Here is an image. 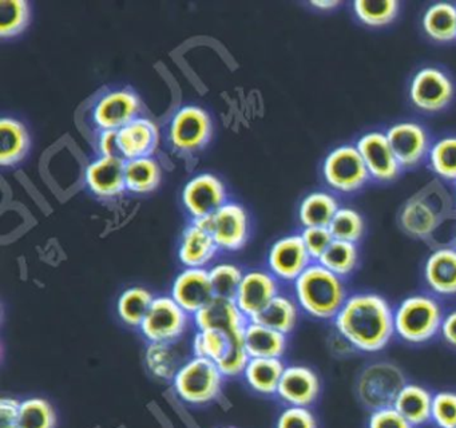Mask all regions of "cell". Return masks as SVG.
<instances>
[{
	"label": "cell",
	"mask_w": 456,
	"mask_h": 428,
	"mask_svg": "<svg viewBox=\"0 0 456 428\" xmlns=\"http://www.w3.org/2000/svg\"><path fill=\"white\" fill-rule=\"evenodd\" d=\"M242 340L252 358H281L287 350V334L255 321L247 324Z\"/></svg>",
	"instance_id": "d4e9b609"
},
{
	"label": "cell",
	"mask_w": 456,
	"mask_h": 428,
	"mask_svg": "<svg viewBox=\"0 0 456 428\" xmlns=\"http://www.w3.org/2000/svg\"><path fill=\"white\" fill-rule=\"evenodd\" d=\"M356 147L372 178L392 181L399 176L402 165L391 149L386 134L379 131L365 134L359 139Z\"/></svg>",
	"instance_id": "e0dca14e"
},
{
	"label": "cell",
	"mask_w": 456,
	"mask_h": 428,
	"mask_svg": "<svg viewBox=\"0 0 456 428\" xmlns=\"http://www.w3.org/2000/svg\"><path fill=\"white\" fill-rule=\"evenodd\" d=\"M140 96L130 88H118L98 99L93 107L92 119L100 131H118L140 117Z\"/></svg>",
	"instance_id": "8fae6325"
},
{
	"label": "cell",
	"mask_w": 456,
	"mask_h": 428,
	"mask_svg": "<svg viewBox=\"0 0 456 428\" xmlns=\"http://www.w3.org/2000/svg\"><path fill=\"white\" fill-rule=\"evenodd\" d=\"M193 320L199 331L220 332L228 337L244 333L245 326L249 323L236 301L224 297H215L193 316Z\"/></svg>",
	"instance_id": "9a60e30c"
},
{
	"label": "cell",
	"mask_w": 456,
	"mask_h": 428,
	"mask_svg": "<svg viewBox=\"0 0 456 428\" xmlns=\"http://www.w3.org/2000/svg\"><path fill=\"white\" fill-rule=\"evenodd\" d=\"M125 168H126V160L121 155H116V157L100 155L87 166L85 173L86 185L97 197H117L126 190Z\"/></svg>",
	"instance_id": "ac0fdd59"
},
{
	"label": "cell",
	"mask_w": 456,
	"mask_h": 428,
	"mask_svg": "<svg viewBox=\"0 0 456 428\" xmlns=\"http://www.w3.org/2000/svg\"><path fill=\"white\" fill-rule=\"evenodd\" d=\"M250 358H252L245 348L242 334H237V336L229 337L228 348L223 358L216 364L224 377H233L244 374Z\"/></svg>",
	"instance_id": "b9f144b4"
},
{
	"label": "cell",
	"mask_w": 456,
	"mask_h": 428,
	"mask_svg": "<svg viewBox=\"0 0 456 428\" xmlns=\"http://www.w3.org/2000/svg\"><path fill=\"white\" fill-rule=\"evenodd\" d=\"M295 296L304 312L320 320L335 318L348 299L341 277L319 262L309 265L295 281Z\"/></svg>",
	"instance_id": "7a4b0ae2"
},
{
	"label": "cell",
	"mask_w": 456,
	"mask_h": 428,
	"mask_svg": "<svg viewBox=\"0 0 456 428\" xmlns=\"http://www.w3.org/2000/svg\"><path fill=\"white\" fill-rule=\"evenodd\" d=\"M228 344L229 337L226 334L215 331H199L191 342V348L196 358H208L217 363L225 353Z\"/></svg>",
	"instance_id": "7bdbcfd3"
},
{
	"label": "cell",
	"mask_w": 456,
	"mask_h": 428,
	"mask_svg": "<svg viewBox=\"0 0 456 428\" xmlns=\"http://www.w3.org/2000/svg\"><path fill=\"white\" fill-rule=\"evenodd\" d=\"M277 428H317L316 417L308 407H288L280 415Z\"/></svg>",
	"instance_id": "bcb514c9"
},
{
	"label": "cell",
	"mask_w": 456,
	"mask_h": 428,
	"mask_svg": "<svg viewBox=\"0 0 456 428\" xmlns=\"http://www.w3.org/2000/svg\"><path fill=\"white\" fill-rule=\"evenodd\" d=\"M338 209V200L332 194L314 192L304 198L298 209V218L304 227H328Z\"/></svg>",
	"instance_id": "4dcf8cb0"
},
{
	"label": "cell",
	"mask_w": 456,
	"mask_h": 428,
	"mask_svg": "<svg viewBox=\"0 0 456 428\" xmlns=\"http://www.w3.org/2000/svg\"><path fill=\"white\" fill-rule=\"evenodd\" d=\"M357 261L359 251L356 243L335 240L317 262L338 277H343L354 272Z\"/></svg>",
	"instance_id": "e575fe53"
},
{
	"label": "cell",
	"mask_w": 456,
	"mask_h": 428,
	"mask_svg": "<svg viewBox=\"0 0 456 428\" xmlns=\"http://www.w3.org/2000/svg\"><path fill=\"white\" fill-rule=\"evenodd\" d=\"M312 264L300 235H285L272 245L268 253L269 272L277 280L295 283Z\"/></svg>",
	"instance_id": "7c38bea8"
},
{
	"label": "cell",
	"mask_w": 456,
	"mask_h": 428,
	"mask_svg": "<svg viewBox=\"0 0 456 428\" xmlns=\"http://www.w3.org/2000/svg\"><path fill=\"white\" fill-rule=\"evenodd\" d=\"M333 238L346 243H356L364 233V219L359 211L351 208H340L330 224Z\"/></svg>",
	"instance_id": "ab89813d"
},
{
	"label": "cell",
	"mask_w": 456,
	"mask_h": 428,
	"mask_svg": "<svg viewBox=\"0 0 456 428\" xmlns=\"http://www.w3.org/2000/svg\"><path fill=\"white\" fill-rule=\"evenodd\" d=\"M322 173L330 187L343 193L360 189L370 177L359 150L351 144L330 152L325 158Z\"/></svg>",
	"instance_id": "9c48e42d"
},
{
	"label": "cell",
	"mask_w": 456,
	"mask_h": 428,
	"mask_svg": "<svg viewBox=\"0 0 456 428\" xmlns=\"http://www.w3.org/2000/svg\"><path fill=\"white\" fill-rule=\"evenodd\" d=\"M280 293L279 280L268 270L255 269L245 273L237 292V307L252 320L277 294Z\"/></svg>",
	"instance_id": "2e32d148"
},
{
	"label": "cell",
	"mask_w": 456,
	"mask_h": 428,
	"mask_svg": "<svg viewBox=\"0 0 456 428\" xmlns=\"http://www.w3.org/2000/svg\"><path fill=\"white\" fill-rule=\"evenodd\" d=\"M440 332H442L443 339L456 348V310H452L443 317Z\"/></svg>",
	"instance_id": "f907efd6"
},
{
	"label": "cell",
	"mask_w": 456,
	"mask_h": 428,
	"mask_svg": "<svg viewBox=\"0 0 456 428\" xmlns=\"http://www.w3.org/2000/svg\"><path fill=\"white\" fill-rule=\"evenodd\" d=\"M340 4V2H336V0H316V2H311V5H314V8H319V10H332V8L338 7Z\"/></svg>",
	"instance_id": "816d5d0a"
},
{
	"label": "cell",
	"mask_w": 456,
	"mask_h": 428,
	"mask_svg": "<svg viewBox=\"0 0 456 428\" xmlns=\"http://www.w3.org/2000/svg\"><path fill=\"white\" fill-rule=\"evenodd\" d=\"M57 416L49 401L41 398L20 401V428H55Z\"/></svg>",
	"instance_id": "8d00e7d4"
},
{
	"label": "cell",
	"mask_w": 456,
	"mask_h": 428,
	"mask_svg": "<svg viewBox=\"0 0 456 428\" xmlns=\"http://www.w3.org/2000/svg\"><path fill=\"white\" fill-rule=\"evenodd\" d=\"M126 190L135 194H148L161 184L162 168L154 157L126 160L125 168Z\"/></svg>",
	"instance_id": "f546056e"
},
{
	"label": "cell",
	"mask_w": 456,
	"mask_h": 428,
	"mask_svg": "<svg viewBox=\"0 0 456 428\" xmlns=\"http://www.w3.org/2000/svg\"><path fill=\"white\" fill-rule=\"evenodd\" d=\"M431 420L439 428H456V393L443 391L432 399Z\"/></svg>",
	"instance_id": "ee69618b"
},
{
	"label": "cell",
	"mask_w": 456,
	"mask_h": 428,
	"mask_svg": "<svg viewBox=\"0 0 456 428\" xmlns=\"http://www.w3.org/2000/svg\"><path fill=\"white\" fill-rule=\"evenodd\" d=\"M30 136L25 123L12 117L0 120V165L4 168L15 166L30 150Z\"/></svg>",
	"instance_id": "484cf974"
},
{
	"label": "cell",
	"mask_w": 456,
	"mask_h": 428,
	"mask_svg": "<svg viewBox=\"0 0 456 428\" xmlns=\"http://www.w3.org/2000/svg\"><path fill=\"white\" fill-rule=\"evenodd\" d=\"M442 308L432 297L416 294L400 302L394 312L395 333L412 344L428 342L440 331Z\"/></svg>",
	"instance_id": "3957f363"
},
{
	"label": "cell",
	"mask_w": 456,
	"mask_h": 428,
	"mask_svg": "<svg viewBox=\"0 0 456 428\" xmlns=\"http://www.w3.org/2000/svg\"><path fill=\"white\" fill-rule=\"evenodd\" d=\"M424 277L429 288L437 294H456V249L442 248L427 259Z\"/></svg>",
	"instance_id": "cb8c5ba5"
},
{
	"label": "cell",
	"mask_w": 456,
	"mask_h": 428,
	"mask_svg": "<svg viewBox=\"0 0 456 428\" xmlns=\"http://www.w3.org/2000/svg\"><path fill=\"white\" fill-rule=\"evenodd\" d=\"M154 294L143 286H132L122 292L117 304L119 317L125 324L140 328L153 304Z\"/></svg>",
	"instance_id": "1f68e13d"
},
{
	"label": "cell",
	"mask_w": 456,
	"mask_h": 428,
	"mask_svg": "<svg viewBox=\"0 0 456 428\" xmlns=\"http://www.w3.org/2000/svg\"><path fill=\"white\" fill-rule=\"evenodd\" d=\"M223 382L224 374L215 361L193 356L181 366L173 385L186 403L207 404L220 395Z\"/></svg>",
	"instance_id": "277c9868"
},
{
	"label": "cell",
	"mask_w": 456,
	"mask_h": 428,
	"mask_svg": "<svg viewBox=\"0 0 456 428\" xmlns=\"http://www.w3.org/2000/svg\"><path fill=\"white\" fill-rule=\"evenodd\" d=\"M218 251L220 248L213 235L191 221L181 237L178 259L185 268H207L216 259Z\"/></svg>",
	"instance_id": "603a6c76"
},
{
	"label": "cell",
	"mask_w": 456,
	"mask_h": 428,
	"mask_svg": "<svg viewBox=\"0 0 456 428\" xmlns=\"http://www.w3.org/2000/svg\"><path fill=\"white\" fill-rule=\"evenodd\" d=\"M432 399L434 396L426 388L405 384L397 395L394 407L412 427H416L431 420Z\"/></svg>",
	"instance_id": "4316f807"
},
{
	"label": "cell",
	"mask_w": 456,
	"mask_h": 428,
	"mask_svg": "<svg viewBox=\"0 0 456 428\" xmlns=\"http://www.w3.org/2000/svg\"><path fill=\"white\" fill-rule=\"evenodd\" d=\"M284 371L285 366L281 358H250L244 377L256 392L273 395L279 390Z\"/></svg>",
	"instance_id": "f1b7e54d"
},
{
	"label": "cell",
	"mask_w": 456,
	"mask_h": 428,
	"mask_svg": "<svg viewBox=\"0 0 456 428\" xmlns=\"http://www.w3.org/2000/svg\"><path fill=\"white\" fill-rule=\"evenodd\" d=\"M424 31L436 42L456 39V7L450 3H436L427 8L423 16Z\"/></svg>",
	"instance_id": "d6a6232c"
},
{
	"label": "cell",
	"mask_w": 456,
	"mask_h": 428,
	"mask_svg": "<svg viewBox=\"0 0 456 428\" xmlns=\"http://www.w3.org/2000/svg\"><path fill=\"white\" fill-rule=\"evenodd\" d=\"M146 366L151 374L161 380H175L183 366L173 342H151L146 350Z\"/></svg>",
	"instance_id": "836d02e7"
},
{
	"label": "cell",
	"mask_w": 456,
	"mask_h": 428,
	"mask_svg": "<svg viewBox=\"0 0 456 428\" xmlns=\"http://www.w3.org/2000/svg\"><path fill=\"white\" fill-rule=\"evenodd\" d=\"M226 202L225 185L215 174H197L186 182L183 190V203L191 221L213 216Z\"/></svg>",
	"instance_id": "30bf717a"
},
{
	"label": "cell",
	"mask_w": 456,
	"mask_h": 428,
	"mask_svg": "<svg viewBox=\"0 0 456 428\" xmlns=\"http://www.w3.org/2000/svg\"><path fill=\"white\" fill-rule=\"evenodd\" d=\"M194 222L213 235L221 251H240L244 248L249 237V217L247 210L240 203L231 201L213 216Z\"/></svg>",
	"instance_id": "52a82bcc"
},
{
	"label": "cell",
	"mask_w": 456,
	"mask_h": 428,
	"mask_svg": "<svg viewBox=\"0 0 456 428\" xmlns=\"http://www.w3.org/2000/svg\"><path fill=\"white\" fill-rule=\"evenodd\" d=\"M209 270L210 283L216 297L224 299H236L237 292L241 285L245 273L241 268L231 262H220L213 265Z\"/></svg>",
	"instance_id": "f35d334b"
},
{
	"label": "cell",
	"mask_w": 456,
	"mask_h": 428,
	"mask_svg": "<svg viewBox=\"0 0 456 428\" xmlns=\"http://www.w3.org/2000/svg\"><path fill=\"white\" fill-rule=\"evenodd\" d=\"M335 325L340 336L357 350L378 352L394 336V312L379 294H352L336 316Z\"/></svg>",
	"instance_id": "6da1fadb"
},
{
	"label": "cell",
	"mask_w": 456,
	"mask_h": 428,
	"mask_svg": "<svg viewBox=\"0 0 456 428\" xmlns=\"http://www.w3.org/2000/svg\"><path fill=\"white\" fill-rule=\"evenodd\" d=\"M442 206L434 205L424 193L411 197L400 211V225L407 235L415 238H427L442 224Z\"/></svg>",
	"instance_id": "d6986e66"
},
{
	"label": "cell",
	"mask_w": 456,
	"mask_h": 428,
	"mask_svg": "<svg viewBox=\"0 0 456 428\" xmlns=\"http://www.w3.org/2000/svg\"><path fill=\"white\" fill-rule=\"evenodd\" d=\"M189 315L172 296H156L140 329L149 342H175L185 333Z\"/></svg>",
	"instance_id": "ba28073f"
},
{
	"label": "cell",
	"mask_w": 456,
	"mask_h": 428,
	"mask_svg": "<svg viewBox=\"0 0 456 428\" xmlns=\"http://www.w3.org/2000/svg\"><path fill=\"white\" fill-rule=\"evenodd\" d=\"M320 393V380L314 369L304 366H285L276 395L289 407H309Z\"/></svg>",
	"instance_id": "44dd1931"
},
{
	"label": "cell",
	"mask_w": 456,
	"mask_h": 428,
	"mask_svg": "<svg viewBox=\"0 0 456 428\" xmlns=\"http://www.w3.org/2000/svg\"><path fill=\"white\" fill-rule=\"evenodd\" d=\"M170 144L183 154H193L209 144L213 122L207 110L194 104L181 107L173 115L167 130Z\"/></svg>",
	"instance_id": "8992f818"
},
{
	"label": "cell",
	"mask_w": 456,
	"mask_h": 428,
	"mask_svg": "<svg viewBox=\"0 0 456 428\" xmlns=\"http://www.w3.org/2000/svg\"><path fill=\"white\" fill-rule=\"evenodd\" d=\"M429 162L435 173L445 179H456V136L440 139L429 150Z\"/></svg>",
	"instance_id": "60d3db41"
},
{
	"label": "cell",
	"mask_w": 456,
	"mask_h": 428,
	"mask_svg": "<svg viewBox=\"0 0 456 428\" xmlns=\"http://www.w3.org/2000/svg\"><path fill=\"white\" fill-rule=\"evenodd\" d=\"M297 301L287 294L279 293L258 315L250 321L288 334L295 329L298 320Z\"/></svg>",
	"instance_id": "83f0119b"
},
{
	"label": "cell",
	"mask_w": 456,
	"mask_h": 428,
	"mask_svg": "<svg viewBox=\"0 0 456 428\" xmlns=\"http://www.w3.org/2000/svg\"><path fill=\"white\" fill-rule=\"evenodd\" d=\"M20 401L4 398L0 400V428H20Z\"/></svg>",
	"instance_id": "c3c4849f"
},
{
	"label": "cell",
	"mask_w": 456,
	"mask_h": 428,
	"mask_svg": "<svg viewBox=\"0 0 456 428\" xmlns=\"http://www.w3.org/2000/svg\"><path fill=\"white\" fill-rule=\"evenodd\" d=\"M411 99L424 111H439L444 109L453 96V85L450 78L434 67L416 72L411 83Z\"/></svg>",
	"instance_id": "5bb4252c"
},
{
	"label": "cell",
	"mask_w": 456,
	"mask_h": 428,
	"mask_svg": "<svg viewBox=\"0 0 456 428\" xmlns=\"http://www.w3.org/2000/svg\"><path fill=\"white\" fill-rule=\"evenodd\" d=\"M354 11L357 18L370 27H381L391 23L396 18L399 3L396 0H356Z\"/></svg>",
	"instance_id": "74e56055"
},
{
	"label": "cell",
	"mask_w": 456,
	"mask_h": 428,
	"mask_svg": "<svg viewBox=\"0 0 456 428\" xmlns=\"http://www.w3.org/2000/svg\"><path fill=\"white\" fill-rule=\"evenodd\" d=\"M368 428H413L395 407L376 409L368 420Z\"/></svg>",
	"instance_id": "7dc6e473"
},
{
	"label": "cell",
	"mask_w": 456,
	"mask_h": 428,
	"mask_svg": "<svg viewBox=\"0 0 456 428\" xmlns=\"http://www.w3.org/2000/svg\"><path fill=\"white\" fill-rule=\"evenodd\" d=\"M300 235L303 238L304 245H305L309 256L314 261H319L320 257L325 253V251L330 248V243L335 241L330 227L324 226L304 227Z\"/></svg>",
	"instance_id": "f6af8a7d"
},
{
	"label": "cell",
	"mask_w": 456,
	"mask_h": 428,
	"mask_svg": "<svg viewBox=\"0 0 456 428\" xmlns=\"http://www.w3.org/2000/svg\"><path fill=\"white\" fill-rule=\"evenodd\" d=\"M119 152L126 160L153 157L159 144V128L148 117H137L118 130Z\"/></svg>",
	"instance_id": "ffe728a7"
},
{
	"label": "cell",
	"mask_w": 456,
	"mask_h": 428,
	"mask_svg": "<svg viewBox=\"0 0 456 428\" xmlns=\"http://www.w3.org/2000/svg\"><path fill=\"white\" fill-rule=\"evenodd\" d=\"M386 136L402 166L416 165L428 150L426 131L418 123H397L387 131Z\"/></svg>",
	"instance_id": "7402d4cb"
},
{
	"label": "cell",
	"mask_w": 456,
	"mask_h": 428,
	"mask_svg": "<svg viewBox=\"0 0 456 428\" xmlns=\"http://www.w3.org/2000/svg\"><path fill=\"white\" fill-rule=\"evenodd\" d=\"M404 385V374L399 366L381 361L370 364L362 372L357 382V393L365 407L376 411L386 407H394L395 400Z\"/></svg>",
	"instance_id": "5b68a950"
},
{
	"label": "cell",
	"mask_w": 456,
	"mask_h": 428,
	"mask_svg": "<svg viewBox=\"0 0 456 428\" xmlns=\"http://www.w3.org/2000/svg\"><path fill=\"white\" fill-rule=\"evenodd\" d=\"M98 149H100L101 155H106V157L121 155V152H119L118 131H100Z\"/></svg>",
	"instance_id": "681fc988"
},
{
	"label": "cell",
	"mask_w": 456,
	"mask_h": 428,
	"mask_svg": "<svg viewBox=\"0 0 456 428\" xmlns=\"http://www.w3.org/2000/svg\"><path fill=\"white\" fill-rule=\"evenodd\" d=\"M170 296L185 310L194 316L215 299L209 270L207 268H185L173 281Z\"/></svg>",
	"instance_id": "4fadbf2b"
},
{
	"label": "cell",
	"mask_w": 456,
	"mask_h": 428,
	"mask_svg": "<svg viewBox=\"0 0 456 428\" xmlns=\"http://www.w3.org/2000/svg\"><path fill=\"white\" fill-rule=\"evenodd\" d=\"M30 4L26 0H2L0 2V37L9 39L25 31L30 21Z\"/></svg>",
	"instance_id": "d590c367"
}]
</instances>
